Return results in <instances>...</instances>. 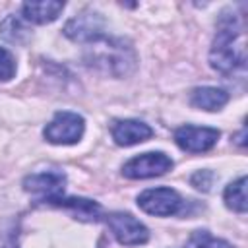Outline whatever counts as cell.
<instances>
[{
	"instance_id": "cell-1",
	"label": "cell",
	"mask_w": 248,
	"mask_h": 248,
	"mask_svg": "<svg viewBox=\"0 0 248 248\" xmlns=\"http://www.w3.org/2000/svg\"><path fill=\"white\" fill-rule=\"evenodd\" d=\"M209 64L217 72L229 76L236 70H242L246 64V48H244V27L238 16L231 12H223L219 17L217 35L209 52Z\"/></svg>"
},
{
	"instance_id": "cell-2",
	"label": "cell",
	"mask_w": 248,
	"mask_h": 248,
	"mask_svg": "<svg viewBox=\"0 0 248 248\" xmlns=\"http://www.w3.org/2000/svg\"><path fill=\"white\" fill-rule=\"evenodd\" d=\"M93 43H95V46H93L89 64L99 66L112 76H124L134 68V64H136L134 52L130 46L124 45V41L107 39L103 35L101 39H97Z\"/></svg>"
},
{
	"instance_id": "cell-3",
	"label": "cell",
	"mask_w": 248,
	"mask_h": 248,
	"mask_svg": "<svg viewBox=\"0 0 248 248\" xmlns=\"http://www.w3.org/2000/svg\"><path fill=\"white\" fill-rule=\"evenodd\" d=\"M83 130H85V122L78 112L62 110L56 112L54 118L46 124L45 138L54 145H72L81 140Z\"/></svg>"
},
{
	"instance_id": "cell-4",
	"label": "cell",
	"mask_w": 248,
	"mask_h": 248,
	"mask_svg": "<svg viewBox=\"0 0 248 248\" xmlns=\"http://www.w3.org/2000/svg\"><path fill=\"white\" fill-rule=\"evenodd\" d=\"M105 221H107L110 232L114 234V238L124 246H140L149 240L147 227L143 223H140L130 213L114 211V213H108Z\"/></svg>"
},
{
	"instance_id": "cell-5",
	"label": "cell",
	"mask_w": 248,
	"mask_h": 248,
	"mask_svg": "<svg viewBox=\"0 0 248 248\" xmlns=\"http://www.w3.org/2000/svg\"><path fill=\"white\" fill-rule=\"evenodd\" d=\"M170 169H172V159L169 155L161 151H149L130 159L122 167V174L128 178H151V176H161Z\"/></svg>"
},
{
	"instance_id": "cell-6",
	"label": "cell",
	"mask_w": 248,
	"mask_h": 248,
	"mask_svg": "<svg viewBox=\"0 0 248 248\" xmlns=\"http://www.w3.org/2000/svg\"><path fill=\"white\" fill-rule=\"evenodd\" d=\"M138 205L149 215H174L182 205V198L172 188H149L138 196Z\"/></svg>"
},
{
	"instance_id": "cell-7",
	"label": "cell",
	"mask_w": 248,
	"mask_h": 248,
	"mask_svg": "<svg viewBox=\"0 0 248 248\" xmlns=\"http://www.w3.org/2000/svg\"><path fill=\"white\" fill-rule=\"evenodd\" d=\"M219 140V130L215 128H200V126H182L174 132V141L180 149L188 153H203L209 151Z\"/></svg>"
},
{
	"instance_id": "cell-8",
	"label": "cell",
	"mask_w": 248,
	"mask_h": 248,
	"mask_svg": "<svg viewBox=\"0 0 248 248\" xmlns=\"http://www.w3.org/2000/svg\"><path fill=\"white\" fill-rule=\"evenodd\" d=\"M64 33L72 41L93 43L103 37V21L97 14H81L66 23Z\"/></svg>"
},
{
	"instance_id": "cell-9",
	"label": "cell",
	"mask_w": 248,
	"mask_h": 248,
	"mask_svg": "<svg viewBox=\"0 0 248 248\" xmlns=\"http://www.w3.org/2000/svg\"><path fill=\"white\" fill-rule=\"evenodd\" d=\"M64 186H66V176L62 172H54V170L37 172V174H31L23 180V188L27 192L45 196L46 202L52 198H58L64 192Z\"/></svg>"
},
{
	"instance_id": "cell-10",
	"label": "cell",
	"mask_w": 248,
	"mask_h": 248,
	"mask_svg": "<svg viewBox=\"0 0 248 248\" xmlns=\"http://www.w3.org/2000/svg\"><path fill=\"white\" fill-rule=\"evenodd\" d=\"M110 134L118 145L128 147L149 140L153 136V130L140 120H116L110 128Z\"/></svg>"
},
{
	"instance_id": "cell-11",
	"label": "cell",
	"mask_w": 248,
	"mask_h": 248,
	"mask_svg": "<svg viewBox=\"0 0 248 248\" xmlns=\"http://www.w3.org/2000/svg\"><path fill=\"white\" fill-rule=\"evenodd\" d=\"M48 203L56 205V207H64L68 211L74 213L76 219L87 221V223H95L101 217V205L93 200H85V198H52L48 200Z\"/></svg>"
},
{
	"instance_id": "cell-12",
	"label": "cell",
	"mask_w": 248,
	"mask_h": 248,
	"mask_svg": "<svg viewBox=\"0 0 248 248\" xmlns=\"http://www.w3.org/2000/svg\"><path fill=\"white\" fill-rule=\"evenodd\" d=\"M64 10V2H56V0H41V2H25L21 6V14L27 21L31 23H50L54 21L60 12Z\"/></svg>"
},
{
	"instance_id": "cell-13",
	"label": "cell",
	"mask_w": 248,
	"mask_h": 248,
	"mask_svg": "<svg viewBox=\"0 0 248 248\" xmlns=\"http://www.w3.org/2000/svg\"><path fill=\"white\" fill-rule=\"evenodd\" d=\"M229 103V95L223 89L217 87H198L190 95V105L202 110H219Z\"/></svg>"
},
{
	"instance_id": "cell-14",
	"label": "cell",
	"mask_w": 248,
	"mask_h": 248,
	"mask_svg": "<svg viewBox=\"0 0 248 248\" xmlns=\"http://www.w3.org/2000/svg\"><path fill=\"white\" fill-rule=\"evenodd\" d=\"M225 203L236 213H246V176H240L238 180L231 182L225 188Z\"/></svg>"
},
{
	"instance_id": "cell-15",
	"label": "cell",
	"mask_w": 248,
	"mask_h": 248,
	"mask_svg": "<svg viewBox=\"0 0 248 248\" xmlns=\"http://www.w3.org/2000/svg\"><path fill=\"white\" fill-rule=\"evenodd\" d=\"M184 248H232V244H229L223 238L211 236L207 231H196Z\"/></svg>"
},
{
	"instance_id": "cell-16",
	"label": "cell",
	"mask_w": 248,
	"mask_h": 248,
	"mask_svg": "<svg viewBox=\"0 0 248 248\" xmlns=\"http://www.w3.org/2000/svg\"><path fill=\"white\" fill-rule=\"evenodd\" d=\"M0 35H2L4 39L12 41V43H21L23 35H27V33H25V29L21 27V23H19L16 17H8V19L0 25Z\"/></svg>"
},
{
	"instance_id": "cell-17",
	"label": "cell",
	"mask_w": 248,
	"mask_h": 248,
	"mask_svg": "<svg viewBox=\"0 0 248 248\" xmlns=\"http://www.w3.org/2000/svg\"><path fill=\"white\" fill-rule=\"evenodd\" d=\"M16 74V60L14 56L0 46V81H8L12 79Z\"/></svg>"
}]
</instances>
